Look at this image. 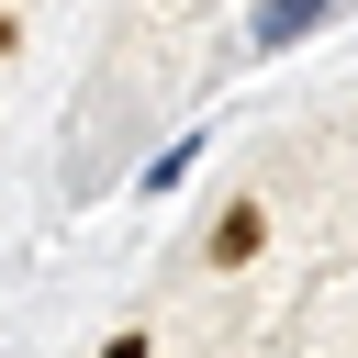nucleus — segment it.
Segmentation results:
<instances>
[{
	"label": "nucleus",
	"instance_id": "1",
	"mask_svg": "<svg viewBox=\"0 0 358 358\" xmlns=\"http://www.w3.org/2000/svg\"><path fill=\"white\" fill-rule=\"evenodd\" d=\"M257 246H268V213H257V201H224V213H213V235H201V257H213V268H246Z\"/></svg>",
	"mask_w": 358,
	"mask_h": 358
},
{
	"label": "nucleus",
	"instance_id": "2",
	"mask_svg": "<svg viewBox=\"0 0 358 358\" xmlns=\"http://www.w3.org/2000/svg\"><path fill=\"white\" fill-rule=\"evenodd\" d=\"M324 11H336V0H257V34H246V45H257V56H280V45H302Z\"/></svg>",
	"mask_w": 358,
	"mask_h": 358
},
{
	"label": "nucleus",
	"instance_id": "3",
	"mask_svg": "<svg viewBox=\"0 0 358 358\" xmlns=\"http://www.w3.org/2000/svg\"><path fill=\"white\" fill-rule=\"evenodd\" d=\"M101 358H145V324H123V336H112V347H101Z\"/></svg>",
	"mask_w": 358,
	"mask_h": 358
},
{
	"label": "nucleus",
	"instance_id": "4",
	"mask_svg": "<svg viewBox=\"0 0 358 358\" xmlns=\"http://www.w3.org/2000/svg\"><path fill=\"white\" fill-rule=\"evenodd\" d=\"M0 56H11V11H0Z\"/></svg>",
	"mask_w": 358,
	"mask_h": 358
}]
</instances>
